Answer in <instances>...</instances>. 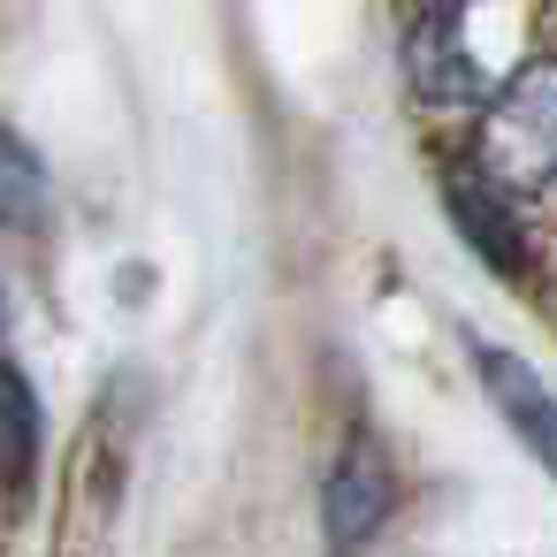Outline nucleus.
Segmentation results:
<instances>
[{"mask_svg":"<svg viewBox=\"0 0 557 557\" xmlns=\"http://www.w3.org/2000/svg\"><path fill=\"white\" fill-rule=\"evenodd\" d=\"M0 321H9V298H0Z\"/></svg>","mask_w":557,"mask_h":557,"instance_id":"nucleus-8","label":"nucleus"},{"mask_svg":"<svg viewBox=\"0 0 557 557\" xmlns=\"http://www.w3.org/2000/svg\"><path fill=\"white\" fill-rule=\"evenodd\" d=\"M443 207H450V222H458V237L496 268V275H519L527 268V237H519V214H511V191H496L473 161H458L450 169V184H443Z\"/></svg>","mask_w":557,"mask_h":557,"instance_id":"nucleus-5","label":"nucleus"},{"mask_svg":"<svg viewBox=\"0 0 557 557\" xmlns=\"http://www.w3.org/2000/svg\"><path fill=\"white\" fill-rule=\"evenodd\" d=\"M473 169H481L496 191H511V199L557 191V62H519V70L481 100Z\"/></svg>","mask_w":557,"mask_h":557,"instance_id":"nucleus-1","label":"nucleus"},{"mask_svg":"<svg viewBox=\"0 0 557 557\" xmlns=\"http://www.w3.org/2000/svg\"><path fill=\"white\" fill-rule=\"evenodd\" d=\"M47 207H54L47 161H39L16 131H0V230H39Z\"/></svg>","mask_w":557,"mask_h":557,"instance_id":"nucleus-6","label":"nucleus"},{"mask_svg":"<svg viewBox=\"0 0 557 557\" xmlns=\"http://www.w3.org/2000/svg\"><path fill=\"white\" fill-rule=\"evenodd\" d=\"M488 0H420L405 24V77L428 108H481L511 77V47L481 39Z\"/></svg>","mask_w":557,"mask_h":557,"instance_id":"nucleus-2","label":"nucleus"},{"mask_svg":"<svg viewBox=\"0 0 557 557\" xmlns=\"http://www.w3.org/2000/svg\"><path fill=\"white\" fill-rule=\"evenodd\" d=\"M473 367H481V389L504 412V428L527 443V458L542 473H557V397H549V382L504 344H473Z\"/></svg>","mask_w":557,"mask_h":557,"instance_id":"nucleus-4","label":"nucleus"},{"mask_svg":"<svg viewBox=\"0 0 557 557\" xmlns=\"http://www.w3.org/2000/svg\"><path fill=\"white\" fill-rule=\"evenodd\" d=\"M389 511H397V466L367 428H351L321 481V534H329V549H359V542H374V527Z\"/></svg>","mask_w":557,"mask_h":557,"instance_id":"nucleus-3","label":"nucleus"},{"mask_svg":"<svg viewBox=\"0 0 557 557\" xmlns=\"http://www.w3.org/2000/svg\"><path fill=\"white\" fill-rule=\"evenodd\" d=\"M39 397H32V382H24V367H9L0 359V481H32V466H39Z\"/></svg>","mask_w":557,"mask_h":557,"instance_id":"nucleus-7","label":"nucleus"}]
</instances>
